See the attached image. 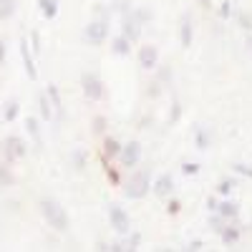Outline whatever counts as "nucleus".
<instances>
[{
  "label": "nucleus",
  "instance_id": "nucleus-22",
  "mask_svg": "<svg viewBox=\"0 0 252 252\" xmlns=\"http://www.w3.org/2000/svg\"><path fill=\"white\" fill-rule=\"evenodd\" d=\"M94 124H96V126H94V129H96V131H103V119H96Z\"/></svg>",
  "mask_w": 252,
  "mask_h": 252
},
{
  "label": "nucleus",
  "instance_id": "nucleus-5",
  "mask_svg": "<svg viewBox=\"0 0 252 252\" xmlns=\"http://www.w3.org/2000/svg\"><path fill=\"white\" fill-rule=\"evenodd\" d=\"M139 159H141V144L139 141H131V144H126L124 149H121V164L126 166V169L136 166Z\"/></svg>",
  "mask_w": 252,
  "mask_h": 252
},
{
  "label": "nucleus",
  "instance_id": "nucleus-10",
  "mask_svg": "<svg viewBox=\"0 0 252 252\" xmlns=\"http://www.w3.org/2000/svg\"><path fill=\"white\" fill-rule=\"evenodd\" d=\"M172 187H174L172 177H161V179L157 182V194H159V197H166V194L172 192Z\"/></svg>",
  "mask_w": 252,
  "mask_h": 252
},
{
  "label": "nucleus",
  "instance_id": "nucleus-6",
  "mask_svg": "<svg viewBox=\"0 0 252 252\" xmlns=\"http://www.w3.org/2000/svg\"><path fill=\"white\" fill-rule=\"evenodd\" d=\"M109 220H111V227L116 229V232H129V217H126V212L121 207H116V204H111L109 207Z\"/></svg>",
  "mask_w": 252,
  "mask_h": 252
},
{
  "label": "nucleus",
  "instance_id": "nucleus-9",
  "mask_svg": "<svg viewBox=\"0 0 252 252\" xmlns=\"http://www.w3.org/2000/svg\"><path fill=\"white\" fill-rule=\"evenodd\" d=\"M179 38H182V46H184V48L192 46V23H189V20H184V23H182Z\"/></svg>",
  "mask_w": 252,
  "mask_h": 252
},
{
  "label": "nucleus",
  "instance_id": "nucleus-16",
  "mask_svg": "<svg viewBox=\"0 0 252 252\" xmlns=\"http://www.w3.org/2000/svg\"><path fill=\"white\" fill-rule=\"evenodd\" d=\"M8 146H10V154H13V157L26 154V149H23V141H20V139H8Z\"/></svg>",
  "mask_w": 252,
  "mask_h": 252
},
{
  "label": "nucleus",
  "instance_id": "nucleus-1",
  "mask_svg": "<svg viewBox=\"0 0 252 252\" xmlns=\"http://www.w3.org/2000/svg\"><path fill=\"white\" fill-rule=\"evenodd\" d=\"M40 212H43V217L48 220V224L53 227V229H58V232H63V229L68 227V217H66V212L53 202V199H43L40 202Z\"/></svg>",
  "mask_w": 252,
  "mask_h": 252
},
{
  "label": "nucleus",
  "instance_id": "nucleus-7",
  "mask_svg": "<svg viewBox=\"0 0 252 252\" xmlns=\"http://www.w3.org/2000/svg\"><path fill=\"white\" fill-rule=\"evenodd\" d=\"M157 61H159V51H157L154 46H141V51H139V63H141L144 68H154Z\"/></svg>",
  "mask_w": 252,
  "mask_h": 252
},
{
  "label": "nucleus",
  "instance_id": "nucleus-12",
  "mask_svg": "<svg viewBox=\"0 0 252 252\" xmlns=\"http://www.w3.org/2000/svg\"><path fill=\"white\" fill-rule=\"evenodd\" d=\"M15 10V0H0V18H10Z\"/></svg>",
  "mask_w": 252,
  "mask_h": 252
},
{
  "label": "nucleus",
  "instance_id": "nucleus-3",
  "mask_svg": "<svg viewBox=\"0 0 252 252\" xmlns=\"http://www.w3.org/2000/svg\"><path fill=\"white\" fill-rule=\"evenodd\" d=\"M81 86H83V94H86V98L91 101H98L103 96V83L96 73H83L81 76Z\"/></svg>",
  "mask_w": 252,
  "mask_h": 252
},
{
  "label": "nucleus",
  "instance_id": "nucleus-4",
  "mask_svg": "<svg viewBox=\"0 0 252 252\" xmlns=\"http://www.w3.org/2000/svg\"><path fill=\"white\" fill-rule=\"evenodd\" d=\"M106 33H109V26L103 23V20H94V23L86 26V31H83V38H86V43H91V46H101L103 40H106Z\"/></svg>",
  "mask_w": 252,
  "mask_h": 252
},
{
  "label": "nucleus",
  "instance_id": "nucleus-8",
  "mask_svg": "<svg viewBox=\"0 0 252 252\" xmlns=\"http://www.w3.org/2000/svg\"><path fill=\"white\" fill-rule=\"evenodd\" d=\"M20 53H23V61H26L28 76H31V78H35V66H33V58H31V51H28V43H26V40L20 43Z\"/></svg>",
  "mask_w": 252,
  "mask_h": 252
},
{
  "label": "nucleus",
  "instance_id": "nucleus-21",
  "mask_svg": "<svg viewBox=\"0 0 252 252\" xmlns=\"http://www.w3.org/2000/svg\"><path fill=\"white\" fill-rule=\"evenodd\" d=\"M184 172H187V174H194V172H197V164H187Z\"/></svg>",
  "mask_w": 252,
  "mask_h": 252
},
{
  "label": "nucleus",
  "instance_id": "nucleus-20",
  "mask_svg": "<svg viewBox=\"0 0 252 252\" xmlns=\"http://www.w3.org/2000/svg\"><path fill=\"white\" fill-rule=\"evenodd\" d=\"M229 189H232V182H222V184H220V192H222V194H227Z\"/></svg>",
  "mask_w": 252,
  "mask_h": 252
},
{
  "label": "nucleus",
  "instance_id": "nucleus-11",
  "mask_svg": "<svg viewBox=\"0 0 252 252\" xmlns=\"http://www.w3.org/2000/svg\"><path fill=\"white\" fill-rule=\"evenodd\" d=\"M40 10L46 18H53L58 13V0H40Z\"/></svg>",
  "mask_w": 252,
  "mask_h": 252
},
{
  "label": "nucleus",
  "instance_id": "nucleus-19",
  "mask_svg": "<svg viewBox=\"0 0 252 252\" xmlns=\"http://www.w3.org/2000/svg\"><path fill=\"white\" fill-rule=\"evenodd\" d=\"M28 129H31V134H33L35 139H40V136H38V124H35V119H28Z\"/></svg>",
  "mask_w": 252,
  "mask_h": 252
},
{
  "label": "nucleus",
  "instance_id": "nucleus-2",
  "mask_svg": "<svg viewBox=\"0 0 252 252\" xmlns=\"http://www.w3.org/2000/svg\"><path fill=\"white\" fill-rule=\"evenodd\" d=\"M124 192H126V197H129V199H141V197H146V192H149V177H146L144 172L131 174V179L126 182V187H124Z\"/></svg>",
  "mask_w": 252,
  "mask_h": 252
},
{
  "label": "nucleus",
  "instance_id": "nucleus-15",
  "mask_svg": "<svg viewBox=\"0 0 252 252\" xmlns=\"http://www.w3.org/2000/svg\"><path fill=\"white\" fill-rule=\"evenodd\" d=\"M38 109H40V116L43 119H51V103H48V98L43 94L38 96Z\"/></svg>",
  "mask_w": 252,
  "mask_h": 252
},
{
  "label": "nucleus",
  "instance_id": "nucleus-18",
  "mask_svg": "<svg viewBox=\"0 0 252 252\" xmlns=\"http://www.w3.org/2000/svg\"><path fill=\"white\" fill-rule=\"evenodd\" d=\"M103 152H106L109 157H111V154H116V152H119V144H116L114 139H106V149H103Z\"/></svg>",
  "mask_w": 252,
  "mask_h": 252
},
{
  "label": "nucleus",
  "instance_id": "nucleus-14",
  "mask_svg": "<svg viewBox=\"0 0 252 252\" xmlns=\"http://www.w3.org/2000/svg\"><path fill=\"white\" fill-rule=\"evenodd\" d=\"M124 33H126V38H136L139 35V23H136V20H126V23H124Z\"/></svg>",
  "mask_w": 252,
  "mask_h": 252
},
{
  "label": "nucleus",
  "instance_id": "nucleus-17",
  "mask_svg": "<svg viewBox=\"0 0 252 252\" xmlns=\"http://www.w3.org/2000/svg\"><path fill=\"white\" fill-rule=\"evenodd\" d=\"M220 212H222V217H237V204L224 202V204H220Z\"/></svg>",
  "mask_w": 252,
  "mask_h": 252
},
{
  "label": "nucleus",
  "instance_id": "nucleus-13",
  "mask_svg": "<svg viewBox=\"0 0 252 252\" xmlns=\"http://www.w3.org/2000/svg\"><path fill=\"white\" fill-rule=\"evenodd\" d=\"M114 51H116L119 56H124V53H129V38H126V35L116 38V40H114Z\"/></svg>",
  "mask_w": 252,
  "mask_h": 252
}]
</instances>
